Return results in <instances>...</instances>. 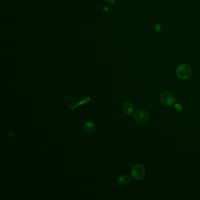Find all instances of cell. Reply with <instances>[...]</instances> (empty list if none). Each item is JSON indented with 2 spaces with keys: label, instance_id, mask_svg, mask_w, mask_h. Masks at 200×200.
I'll use <instances>...</instances> for the list:
<instances>
[{
  "label": "cell",
  "instance_id": "1",
  "mask_svg": "<svg viewBox=\"0 0 200 200\" xmlns=\"http://www.w3.org/2000/svg\"><path fill=\"white\" fill-rule=\"evenodd\" d=\"M178 77L182 79H187L191 75V69L187 64L182 63L178 66L176 70Z\"/></svg>",
  "mask_w": 200,
  "mask_h": 200
},
{
  "label": "cell",
  "instance_id": "2",
  "mask_svg": "<svg viewBox=\"0 0 200 200\" xmlns=\"http://www.w3.org/2000/svg\"><path fill=\"white\" fill-rule=\"evenodd\" d=\"M134 121L140 125L147 123L149 120V114L144 110H138L133 116Z\"/></svg>",
  "mask_w": 200,
  "mask_h": 200
},
{
  "label": "cell",
  "instance_id": "3",
  "mask_svg": "<svg viewBox=\"0 0 200 200\" xmlns=\"http://www.w3.org/2000/svg\"><path fill=\"white\" fill-rule=\"evenodd\" d=\"M131 177L136 180H140L143 178L146 175V170L141 164H137L133 167L131 171Z\"/></svg>",
  "mask_w": 200,
  "mask_h": 200
},
{
  "label": "cell",
  "instance_id": "4",
  "mask_svg": "<svg viewBox=\"0 0 200 200\" xmlns=\"http://www.w3.org/2000/svg\"><path fill=\"white\" fill-rule=\"evenodd\" d=\"M160 100L164 106H169L175 102V98L173 94L168 91H165L160 94Z\"/></svg>",
  "mask_w": 200,
  "mask_h": 200
},
{
  "label": "cell",
  "instance_id": "5",
  "mask_svg": "<svg viewBox=\"0 0 200 200\" xmlns=\"http://www.w3.org/2000/svg\"><path fill=\"white\" fill-rule=\"evenodd\" d=\"M65 98L66 99H69L70 101V103L68 104V106L72 110V112L75 110L76 107H78L79 106H82L84 104L89 103L90 102V97H88L86 99H82V100H78L76 98H71V97H69L68 96H66Z\"/></svg>",
  "mask_w": 200,
  "mask_h": 200
},
{
  "label": "cell",
  "instance_id": "6",
  "mask_svg": "<svg viewBox=\"0 0 200 200\" xmlns=\"http://www.w3.org/2000/svg\"><path fill=\"white\" fill-rule=\"evenodd\" d=\"M95 125L92 122H86L83 125V131L87 133H92L95 130Z\"/></svg>",
  "mask_w": 200,
  "mask_h": 200
},
{
  "label": "cell",
  "instance_id": "7",
  "mask_svg": "<svg viewBox=\"0 0 200 200\" xmlns=\"http://www.w3.org/2000/svg\"><path fill=\"white\" fill-rule=\"evenodd\" d=\"M123 110L126 114L130 116L133 112V106L131 103L126 102L123 105Z\"/></svg>",
  "mask_w": 200,
  "mask_h": 200
},
{
  "label": "cell",
  "instance_id": "8",
  "mask_svg": "<svg viewBox=\"0 0 200 200\" xmlns=\"http://www.w3.org/2000/svg\"><path fill=\"white\" fill-rule=\"evenodd\" d=\"M130 181V177L129 175H123L120 176L118 180V183L120 186H125Z\"/></svg>",
  "mask_w": 200,
  "mask_h": 200
},
{
  "label": "cell",
  "instance_id": "9",
  "mask_svg": "<svg viewBox=\"0 0 200 200\" xmlns=\"http://www.w3.org/2000/svg\"><path fill=\"white\" fill-rule=\"evenodd\" d=\"M161 29H162V27H161V25L160 24H157L155 25V30L157 32H159L161 31Z\"/></svg>",
  "mask_w": 200,
  "mask_h": 200
},
{
  "label": "cell",
  "instance_id": "10",
  "mask_svg": "<svg viewBox=\"0 0 200 200\" xmlns=\"http://www.w3.org/2000/svg\"><path fill=\"white\" fill-rule=\"evenodd\" d=\"M107 1H108V2H110V3H111V4H113V3L114 2V0H107Z\"/></svg>",
  "mask_w": 200,
  "mask_h": 200
}]
</instances>
